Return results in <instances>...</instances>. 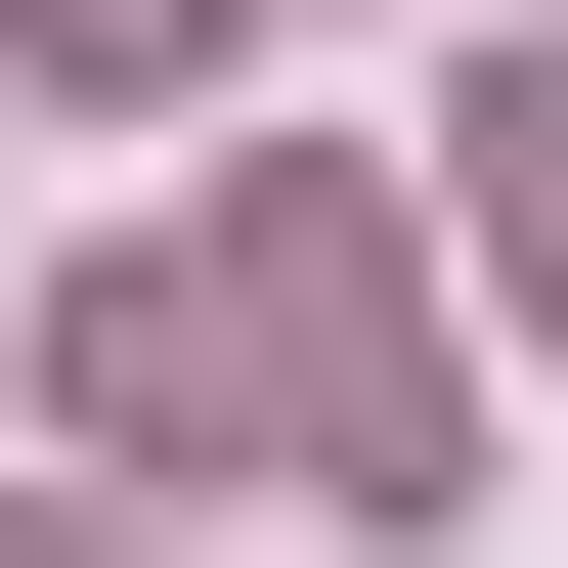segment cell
Listing matches in <instances>:
<instances>
[{"mask_svg":"<svg viewBox=\"0 0 568 568\" xmlns=\"http://www.w3.org/2000/svg\"><path fill=\"white\" fill-rule=\"evenodd\" d=\"M0 44H44V88H175V44H219V0H0Z\"/></svg>","mask_w":568,"mask_h":568,"instance_id":"1","label":"cell"},{"mask_svg":"<svg viewBox=\"0 0 568 568\" xmlns=\"http://www.w3.org/2000/svg\"><path fill=\"white\" fill-rule=\"evenodd\" d=\"M0 568H132V525H0Z\"/></svg>","mask_w":568,"mask_h":568,"instance_id":"2","label":"cell"}]
</instances>
